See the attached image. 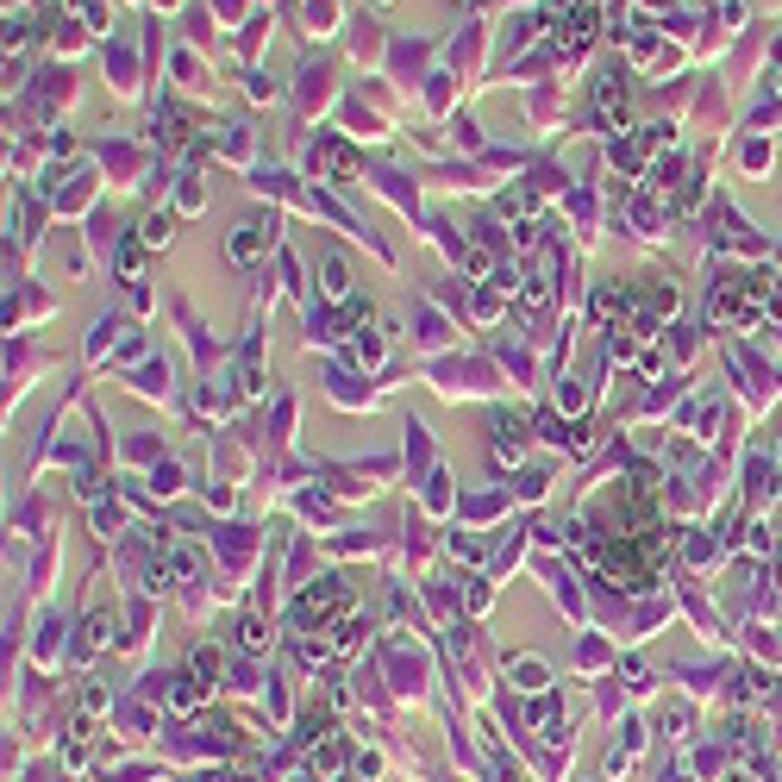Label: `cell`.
<instances>
[{
    "label": "cell",
    "mask_w": 782,
    "mask_h": 782,
    "mask_svg": "<svg viewBox=\"0 0 782 782\" xmlns=\"http://www.w3.org/2000/svg\"><path fill=\"white\" fill-rule=\"evenodd\" d=\"M257 645H269V633H263L257 620H245V652H257Z\"/></svg>",
    "instance_id": "6"
},
{
    "label": "cell",
    "mask_w": 782,
    "mask_h": 782,
    "mask_svg": "<svg viewBox=\"0 0 782 782\" xmlns=\"http://www.w3.org/2000/svg\"><path fill=\"white\" fill-rule=\"evenodd\" d=\"M263 251H269V226H263V220H245V226L232 232V257H238V263H257Z\"/></svg>",
    "instance_id": "1"
},
{
    "label": "cell",
    "mask_w": 782,
    "mask_h": 782,
    "mask_svg": "<svg viewBox=\"0 0 782 782\" xmlns=\"http://www.w3.org/2000/svg\"><path fill=\"white\" fill-rule=\"evenodd\" d=\"M194 563H201V557H194L188 544H175V551H169V570H175V576H194Z\"/></svg>",
    "instance_id": "4"
},
{
    "label": "cell",
    "mask_w": 782,
    "mask_h": 782,
    "mask_svg": "<svg viewBox=\"0 0 782 782\" xmlns=\"http://www.w3.org/2000/svg\"><path fill=\"white\" fill-rule=\"evenodd\" d=\"M163 238H169V213H150L144 220V245H163Z\"/></svg>",
    "instance_id": "3"
},
{
    "label": "cell",
    "mask_w": 782,
    "mask_h": 782,
    "mask_svg": "<svg viewBox=\"0 0 782 782\" xmlns=\"http://www.w3.org/2000/svg\"><path fill=\"white\" fill-rule=\"evenodd\" d=\"M194 676H220V652H213V645L194 652Z\"/></svg>",
    "instance_id": "5"
},
{
    "label": "cell",
    "mask_w": 782,
    "mask_h": 782,
    "mask_svg": "<svg viewBox=\"0 0 782 782\" xmlns=\"http://www.w3.org/2000/svg\"><path fill=\"white\" fill-rule=\"evenodd\" d=\"M319 275H326V294H332V301H345V294H351V275H345V263H338V257H326V269H319Z\"/></svg>",
    "instance_id": "2"
}]
</instances>
